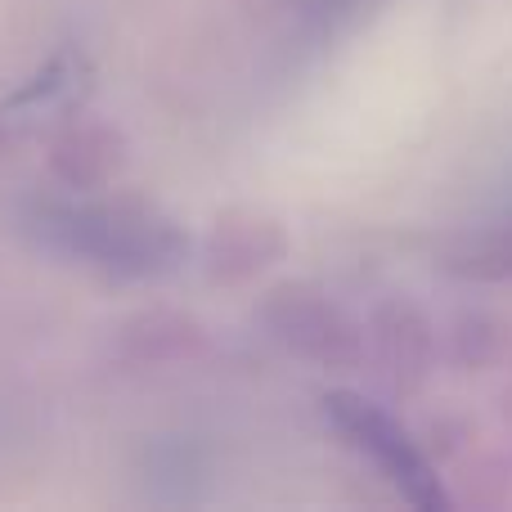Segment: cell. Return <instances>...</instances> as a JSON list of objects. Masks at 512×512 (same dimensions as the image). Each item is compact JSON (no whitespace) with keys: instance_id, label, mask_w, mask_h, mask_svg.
Listing matches in <instances>:
<instances>
[{"instance_id":"obj_1","label":"cell","mask_w":512,"mask_h":512,"mask_svg":"<svg viewBox=\"0 0 512 512\" xmlns=\"http://www.w3.org/2000/svg\"><path fill=\"white\" fill-rule=\"evenodd\" d=\"M324 405H328L333 427L346 436V445H351L355 454H364L409 504L427 508V512L450 508V495H445L436 468L418 454V445L409 441V432L396 423V418L382 414L378 405H369V400H360V396H346V391L328 396Z\"/></svg>"},{"instance_id":"obj_2","label":"cell","mask_w":512,"mask_h":512,"mask_svg":"<svg viewBox=\"0 0 512 512\" xmlns=\"http://www.w3.org/2000/svg\"><path fill=\"white\" fill-rule=\"evenodd\" d=\"M54 230H59L72 248L99 256L104 265H126L131 261L135 270H144L149 256L167 252V243L153 248V239H171V234L162 230V225H153L149 216L126 221V216H117V212H68V216H59Z\"/></svg>"}]
</instances>
